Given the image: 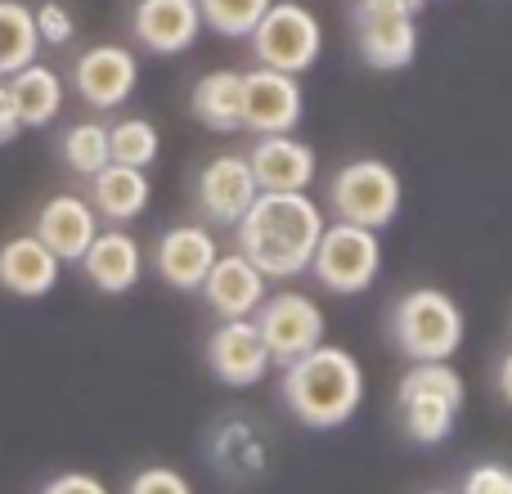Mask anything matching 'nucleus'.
Masks as SVG:
<instances>
[{
	"instance_id": "obj_7",
	"label": "nucleus",
	"mask_w": 512,
	"mask_h": 494,
	"mask_svg": "<svg viewBox=\"0 0 512 494\" xmlns=\"http://www.w3.org/2000/svg\"><path fill=\"white\" fill-rule=\"evenodd\" d=\"M418 9L409 0H355V45L378 72H400L418 54Z\"/></svg>"
},
{
	"instance_id": "obj_25",
	"label": "nucleus",
	"mask_w": 512,
	"mask_h": 494,
	"mask_svg": "<svg viewBox=\"0 0 512 494\" xmlns=\"http://www.w3.org/2000/svg\"><path fill=\"white\" fill-rule=\"evenodd\" d=\"M158 149V126L144 122V117H126V122L108 126V153L122 167H149V162H158Z\"/></svg>"
},
{
	"instance_id": "obj_4",
	"label": "nucleus",
	"mask_w": 512,
	"mask_h": 494,
	"mask_svg": "<svg viewBox=\"0 0 512 494\" xmlns=\"http://www.w3.org/2000/svg\"><path fill=\"white\" fill-rule=\"evenodd\" d=\"M400 198H405V189H400L396 167H387V162H378V158L346 162L333 176V185H328V207H333V216L337 221L364 225V230H382V225L396 221Z\"/></svg>"
},
{
	"instance_id": "obj_9",
	"label": "nucleus",
	"mask_w": 512,
	"mask_h": 494,
	"mask_svg": "<svg viewBox=\"0 0 512 494\" xmlns=\"http://www.w3.org/2000/svg\"><path fill=\"white\" fill-rule=\"evenodd\" d=\"M306 99H301V81L292 72L265 68L256 63L252 72H243V126L256 135H283L301 122Z\"/></svg>"
},
{
	"instance_id": "obj_21",
	"label": "nucleus",
	"mask_w": 512,
	"mask_h": 494,
	"mask_svg": "<svg viewBox=\"0 0 512 494\" xmlns=\"http://www.w3.org/2000/svg\"><path fill=\"white\" fill-rule=\"evenodd\" d=\"M5 86H9V99H14V113H18V122H23V131L27 126H50L54 117H59L63 77L54 68H45V63H27V68L9 72Z\"/></svg>"
},
{
	"instance_id": "obj_19",
	"label": "nucleus",
	"mask_w": 512,
	"mask_h": 494,
	"mask_svg": "<svg viewBox=\"0 0 512 494\" xmlns=\"http://www.w3.org/2000/svg\"><path fill=\"white\" fill-rule=\"evenodd\" d=\"M140 243L131 239V234L122 230H104L95 234V243L86 247V256H81V270H86V279L95 283L99 292H131L135 283H140Z\"/></svg>"
},
{
	"instance_id": "obj_13",
	"label": "nucleus",
	"mask_w": 512,
	"mask_h": 494,
	"mask_svg": "<svg viewBox=\"0 0 512 494\" xmlns=\"http://www.w3.org/2000/svg\"><path fill=\"white\" fill-rule=\"evenodd\" d=\"M252 176L261 185V194H306L315 180V149L301 144L292 131L283 135H256L252 153Z\"/></svg>"
},
{
	"instance_id": "obj_3",
	"label": "nucleus",
	"mask_w": 512,
	"mask_h": 494,
	"mask_svg": "<svg viewBox=\"0 0 512 494\" xmlns=\"http://www.w3.org/2000/svg\"><path fill=\"white\" fill-rule=\"evenodd\" d=\"M391 337L409 360H450L463 346V310L450 292L414 288L391 310Z\"/></svg>"
},
{
	"instance_id": "obj_15",
	"label": "nucleus",
	"mask_w": 512,
	"mask_h": 494,
	"mask_svg": "<svg viewBox=\"0 0 512 494\" xmlns=\"http://www.w3.org/2000/svg\"><path fill=\"white\" fill-rule=\"evenodd\" d=\"M198 292H203L207 306L221 319H252L265 301V274L243 252H230V256H216V265L207 270Z\"/></svg>"
},
{
	"instance_id": "obj_26",
	"label": "nucleus",
	"mask_w": 512,
	"mask_h": 494,
	"mask_svg": "<svg viewBox=\"0 0 512 494\" xmlns=\"http://www.w3.org/2000/svg\"><path fill=\"white\" fill-rule=\"evenodd\" d=\"M63 162L86 180L95 176V171H104L108 162H113V153H108V126H99V122L68 126V135H63Z\"/></svg>"
},
{
	"instance_id": "obj_35",
	"label": "nucleus",
	"mask_w": 512,
	"mask_h": 494,
	"mask_svg": "<svg viewBox=\"0 0 512 494\" xmlns=\"http://www.w3.org/2000/svg\"><path fill=\"white\" fill-rule=\"evenodd\" d=\"M432 494H445V490H432Z\"/></svg>"
},
{
	"instance_id": "obj_34",
	"label": "nucleus",
	"mask_w": 512,
	"mask_h": 494,
	"mask_svg": "<svg viewBox=\"0 0 512 494\" xmlns=\"http://www.w3.org/2000/svg\"><path fill=\"white\" fill-rule=\"evenodd\" d=\"M409 5H414V9H423V0H409Z\"/></svg>"
},
{
	"instance_id": "obj_14",
	"label": "nucleus",
	"mask_w": 512,
	"mask_h": 494,
	"mask_svg": "<svg viewBox=\"0 0 512 494\" xmlns=\"http://www.w3.org/2000/svg\"><path fill=\"white\" fill-rule=\"evenodd\" d=\"M131 32L153 54H185L203 32L198 0H135Z\"/></svg>"
},
{
	"instance_id": "obj_22",
	"label": "nucleus",
	"mask_w": 512,
	"mask_h": 494,
	"mask_svg": "<svg viewBox=\"0 0 512 494\" xmlns=\"http://www.w3.org/2000/svg\"><path fill=\"white\" fill-rule=\"evenodd\" d=\"M194 117L207 131H239L243 126V72L234 68H216L207 77H198L194 95H189Z\"/></svg>"
},
{
	"instance_id": "obj_16",
	"label": "nucleus",
	"mask_w": 512,
	"mask_h": 494,
	"mask_svg": "<svg viewBox=\"0 0 512 494\" xmlns=\"http://www.w3.org/2000/svg\"><path fill=\"white\" fill-rule=\"evenodd\" d=\"M221 247H216L212 230L203 225H180V230H167L158 239V252H153V265L158 274L180 292H198L207 279V270L216 265Z\"/></svg>"
},
{
	"instance_id": "obj_30",
	"label": "nucleus",
	"mask_w": 512,
	"mask_h": 494,
	"mask_svg": "<svg viewBox=\"0 0 512 494\" xmlns=\"http://www.w3.org/2000/svg\"><path fill=\"white\" fill-rule=\"evenodd\" d=\"M459 494H512V468L508 463H477L463 477Z\"/></svg>"
},
{
	"instance_id": "obj_2",
	"label": "nucleus",
	"mask_w": 512,
	"mask_h": 494,
	"mask_svg": "<svg viewBox=\"0 0 512 494\" xmlns=\"http://www.w3.org/2000/svg\"><path fill=\"white\" fill-rule=\"evenodd\" d=\"M283 400L297 414V423L328 432L355 418L364 400V369L346 346L319 342L301 360L283 364Z\"/></svg>"
},
{
	"instance_id": "obj_12",
	"label": "nucleus",
	"mask_w": 512,
	"mask_h": 494,
	"mask_svg": "<svg viewBox=\"0 0 512 494\" xmlns=\"http://www.w3.org/2000/svg\"><path fill=\"white\" fill-rule=\"evenodd\" d=\"M207 364L225 387H256L274 360L256 319H225L207 342Z\"/></svg>"
},
{
	"instance_id": "obj_20",
	"label": "nucleus",
	"mask_w": 512,
	"mask_h": 494,
	"mask_svg": "<svg viewBox=\"0 0 512 494\" xmlns=\"http://www.w3.org/2000/svg\"><path fill=\"white\" fill-rule=\"evenodd\" d=\"M90 194H95V212L104 216V221H135V216L149 207V176H144V167H122V162H108L104 171H95L90 176Z\"/></svg>"
},
{
	"instance_id": "obj_31",
	"label": "nucleus",
	"mask_w": 512,
	"mask_h": 494,
	"mask_svg": "<svg viewBox=\"0 0 512 494\" xmlns=\"http://www.w3.org/2000/svg\"><path fill=\"white\" fill-rule=\"evenodd\" d=\"M41 494H108V486L99 477H90V472H63Z\"/></svg>"
},
{
	"instance_id": "obj_23",
	"label": "nucleus",
	"mask_w": 512,
	"mask_h": 494,
	"mask_svg": "<svg viewBox=\"0 0 512 494\" xmlns=\"http://www.w3.org/2000/svg\"><path fill=\"white\" fill-rule=\"evenodd\" d=\"M36 54H41L36 14L23 0H0V77L36 63Z\"/></svg>"
},
{
	"instance_id": "obj_27",
	"label": "nucleus",
	"mask_w": 512,
	"mask_h": 494,
	"mask_svg": "<svg viewBox=\"0 0 512 494\" xmlns=\"http://www.w3.org/2000/svg\"><path fill=\"white\" fill-rule=\"evenodd\" d=\"M274 0H198V9H203V27H212V32L221 36H252V27L261 23V14L270 9Z\"/></svg>"
},
{
	"instance_id": "obj_17",
	"label": "nucleus",
	"mask_w": 512,
	"mask_h": 494,
	"mask_svg": "<svg viewBox=\"0 0 512 494\" xmlns=\"http://www.w3.org/2000/svg\"><path fill=\"white\" fill-rule=\"evenodd\" d=\"M99 234V212L77 194H59L36 212V239L50 247L59 261H81Z\"/></svg>"
},
{
	"instance_id": "obj_24",
	"label": "nucleus",
	"mask_w": 512,
	"mask_h": 494,
	"mask_svg": "<svg viewBox=\"0 0 512 494\" xmlns=\"http://www.w3.org/2000/svg\"><path fill=\"white\" fill-rule=\"evenodd\" d=\"M454 414L459 405L441 396H400V418H405V432L418 445H441L454 432Z\"/></svg>"
},
{
	"instance_id": "obj_11",
	"label": "nucleus",
	"mask_w": 512,
	"mask_h": 494,
	"mask_svg": "<svg viewBox=\"0 0 512 494\" xmlns=\"http://www.w3.org/2000/svg\"><path fill=\"white\" fill-rule=\"evenodd\" d=\"M140 81V59L126 45H90L72 63V86L90 108H122Z\"/></svg>"
},
{
	"instance_id": "obj_28",
	"label": "nucleus",
	"mask_w": 512,
	"mask_h": 494,
	"mask_svg": "<svg viewBox=\"0 0 512 494\" xmlns=\"http://www.w3.org/2000/svg\"><path fill=\"white\" fill-rule=\"evenodd\" d=\"M32 14H36V32H41V45H68L72 36H77V23H72L68 5H59V0H41Z\"/></svg>"
},
{
	"instance_id": "obj_5",
	"label": "nucleus",
	"mask_w": 512,
	"mask_h": 494,
	"mask_svg": "<svg viewBox=\"0 0 512 494\" xmlns=\"http://www.w3.org/2000/svg\"><path fill=\"white\" fill-rule=\"evenodd\" d=\"M382 270V243L378 230H364V225L337 221L324 225L319 247L310 256V274L319 279V288L337 292V297H355L364 292Z\"/></svg>"
},
{
	"instance_id": "obj_1",
	"label": "nucleus",
	"mask_w": 512,
	"mask_h": 494,
	"mask_svg": "<svg viewBox=\"0 0 512 494\" xmlns=\"http://www.w3.org/2000/svg\"><path fill=\"white\" fill-rule=\"evenodd\" d=\"M239 252L265 279H297L324 234V212L306 194H256L239 225Z\"/></svg>"
},
{
	"instance_id": "obj_32",
	"label": "nucleus",
	"mask_w": 512,
	"mask_h": 494,
	"mask_svg": "<svg viewBox=\"0 0 512 494\" xmlns=\"http://www.w3.org/2000/svg\"><path fill=\"white\" fill-rule=\"evenodd\" d=\"M18 131H23V122H18L14 99H9V86H5V77H0V144L18 140Z\"/></svg>"
},
{
	"instance_id": "obj_18",
	"label": "nucleus",
	"mask_w": 512,
	"mask_h": 494,
	"mask_svg": "<svg viewBox=\"0 0 512 494\" xmlns=\"http://www.w3.org/2000/svg\"><path fill=\"white\" fill-rule=\"evenodd\" d=\"M59 256L50 252L36 234H18L0 247V288L14 297H45L59 283Z\"/></svg>"
},
{
	"instance_id": "obj_29",
	"label": "nucleus",
	"mask_w": 512,
	"mask_h": 494,
	"mask_svg": "<svg viewBox=\"0 0 512 494\" xmlns=\"http://www.w3.org/2000/svg\"><path fill=\"white\" fill-rule=\"evenodd\" d=\"M126 494H194V486L176 468H144L131 477Z\"/></svg>"
},
{
	"instance_id": "obj_33",
	"label": "nucleus",
	"mask_w": 512,
	"mask_h": 494,
	"mask_svg": "<svg viewBox=\"0 0 512 494\" xmlns=\"http://www.w3.org/2000/svg\"><path fill=\"white\" fill-rule=\"evenodd\" d=\"M495 382H499V396H504L508 405H512V351L504 355V360H499V373H495Z\"/></svg>"
},
{
	"instance_id": "obj_8",
	"label": "nucleus",
	"mask_w": 512,
	"mask_h": 494,
	"mask_svg": "<svg viewBox=\"0 0 512 494\" xmlns=\"http://www.w3.org/2000/svg\"><path fill=\"white\" fill-rule=\"evenodd\" d=\"M256 328H261L265 346H270V360L292 364L324 342V310L310 297H301V292H279V297L261 301Z\"/></svg>"
},
{
	"instance_id": "obj_10",
	"label": "nucleus",
	"mask_w": 512,
	"mask_h": 494,
	"mask_svg": "<svg viewBox=\"0 0 512 494\" xmlns=\"http://www.w3.org/2000/svg\"><path fill=\"white\" fill-rule=\"evenodd\" d=\"M194 194H198V207H203V216L212 225H239L243 216H248V207L256 203V194H261L248 153H243V158L239 153L212 158L203 171H198Z\"/></svg>"
},
{
	"instance_id": "obj_6",
	"label": "nucleus",
	"mask_w": 512,
	"mask_h": 494,
	"mask_svg": "<svg viewBox=\"0 0 512 494\" xmlns=\"http://www.w3.org/2000/svg\"><path fill=\"white\" fill-rule=\"evenodd\" d=\"M248 41H252L256 63L301 77L306 68H315L319 50H324V27H319V18L310 14L306 5H297V0H274L261 14V23L252 27Z\"/></svg>"
}]
</instances>
